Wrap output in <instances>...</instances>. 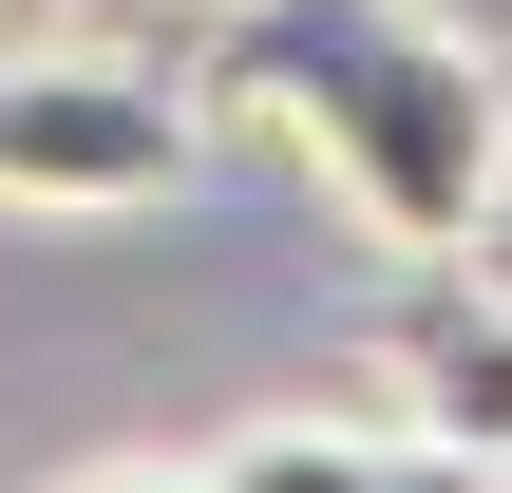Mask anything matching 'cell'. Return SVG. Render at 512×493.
Listing matches in <instances>:
<instances>
[{
	"instance_id": "cell-1",
	"label": "cell",
	"mask_w": 512,
	"mask_h": 493,
	"mask_svg": "<svg viewBox=\"0 0 512 493\" xmlns=\"http://www.w3.org/2000/svg\"><path fill=\"white\" fill-rule=\"evenodd\" d=\"M228 95H266L399 266L494 247V209H512V57L494 38H456L418 0H266L228 38Z\"/></svg>"
},
{
	"instance_id": "cell-2",
	"label": "cell",
	"mask_w": 512,
	"mask_h": 493,
	"mask_svg": "<svg viewBox=\"0 0 512 493\" xmlns=\"http://www.w3.org/2000/svg\"><path fill=\"white\" fill-rule=\"evenodd\" d=\"M190 95L133 57H0V209H171L190 190Z\"/></svg>"
},
{
	"instance_id": "cell-3",
	"label": "cell",
	"mask_w": 512,
	"mask_h": 493,
	"mask_svg": "<svg viewBox=\"0 0 512 493\" xmlns=\"http://www.w3.org/2000/svg\"><path fill=\"white\" fill-rule=\"evenodd\" d=\"M399 418L437 437V456H512V304H437V323H399Z\"/></svg>"
},
{
	"instance_id": "cell-4",
	"label": "cell",
	"mask_w": 512,
	"mask_h": 493,
	"mask_svg": "<svg viewBox=\"0 0 512 493\" xmlns=\"http://www.w3.org/2000/svg\"><path fill=\"white\" fill-rule=\"evenodd\" d=\"M209 493H399V456H380L361 418H247V437L209 456Z\"/></svg>"
},
{
	"instance_id": "cell-5",
	"label": "cell",
	"mask_w": 512,
	"mask_h": 493,
	"mask_svg": "<svg viewBox=\"0 0 512 493\" xmlns=\"http://www.w3.org/2000/svg\"><path fill=\"white\" fill-rule=\"evenodd\" d=\"M76 493H209V475H76Z\"/></svg>"
},
{
	"instance_id": "cell-6",
	"label": "cell",
	"mask_w": 512,
	"mask_h": 493,
	"mask_svg": "<svg viewBox=\"0 0 512 493\" xmlns=\"http://www.w3.org/2000/svg\"><path fill=\"white\" fill-rule=\"evenodd\" d=\"M494 493H512V456H494Z\"/></svg>"
}]
</instances>
